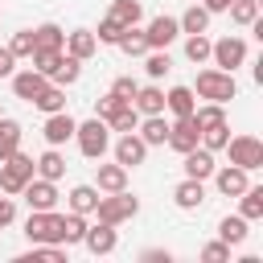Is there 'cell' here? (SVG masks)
Returning a JSON list of instances; mask_svg holds the SVG:
<instances>
[{
    "label": "cell",
    "mask_w": 263,
    "mask_h": 263,
    "mask_svg": "<svg viewBox=\"0 0 263 263\" xmlns=\"http://www.w3.org/2000/svg\"><path fill=\"white\" fill-rule=\"evenodd\" d=\"M181 160H185V177H193V181H210L214 168H218V164H214V152L201 148V144L189 148V152H181Z\"/></svg>",
    "instance_id": "15"
},
{
    "label": "cell",
    "mask_w": 263,
    "mask_h": 263,
    "mask_svg": "<svg viewBox=\"0 0 263 263\" xmlns=\"http://www.w3.org/2000/svg\"><path fill=\"white\" fill-rule=\"evenodd\" d=\"M78 74H82V62H78V58H70V53H62L58 70L49 74V82H58V86H74V82H78Z\"/></svg>",
    "instance_id": "37"
},
{
    "label": "cell",
    "mask_w": 263,
    "mask_h": 263,
    "mask_svg": "<svg viewBox=\"0 0 263 263\" xmlns=\"http://www.w3.org/2000/svg\"><path fill=\"white\" fill-rule=\"evenodd\" d=\"M12 70H16V58H12V49L4 45V49H0V78H12Z\"/></svg>",
    "instance_id": "49"
},
{
    "label": "cell",
    "mask_w": 263,
    "mask_h": 263,
    "mask_svg": "<svg viewBox=\"0 0 263 263\" xmlns=\"http://www.w3.org/2000/svg\"><path fill=\"white\" fill-rule=\"evenodd\" d=\"M45 86H49V78H45L41 70H33V66H29V70H12V95H16V99L33 103Z\"/></svg>",
    "instance_id": "14"
},
{
    "label": "cell",
    "mask_w": 263,
    "mask_h": 263,
    "mask_svg": "<svg viewBox=\"0 0 263 263\" xmlns=\"http://www.w3.org/2000/svg\"><path fill=\"white\" fill-rule=\"evenodd\" d=\"M173 152H189V148H197L201 144V127L193 123V115H181V119H173L168 123V140H164Z\"/></svg>",
    "instance_id": "8"
},
{
    "label": "cell",
    "mask_w": 263,
    "mask_h": 263,
    "mask_svg": "<svg viewBox=\"0 0 263 263\" xmlns=\"http://www.w3.org/2000/svg\"><path fill=\"white\" fill-rule=\"evenodd\" d=\"M222 152H230V164H238V168H247V173L263 168V140H259V136H251V132L230 136Z\"/></svg>",
    "instance_id": "5"
},
{
    "label": "cell",
    "mask_w": 263,
    "mask_h": 263,
    "mask_svg": "<svg viewBox=\"0 0 263 263\" xmlns=\"http://www.w3.org/2000/svg\"><path fill=\"white\" fill-rule=\"evenodd\" d=\"M107 16H115L123 29H132V25L144 21V8H140V0H111V12Z\"/></svg>",
    "instance_id": "30"
},
{
    "label": "cell",
    "mask_w": 263,
    "mask_h": 263,
    "mask_svg": "<svg viewBox=\"0 0 263 263\" xmlns=\"http://www.w3.org/2000/svg\"><path fill=\"white\" fill-rule=\"evenodd\" d=\"M99 197H103V193H99L95 185H74L66 201H70V210H74V214H86V218H90V214H95V205H99Z\"/></svg>",
    "instance_id": "25"
},
{
    "label": "cell",
    "mask_w": 263,
    "mask_h": 263,
    "mask_svg": "<svg viewBox=\"0 0 263 263\" xmlns=\"http://www.w3.org/2000/svg\"><path fill=\"white\" fill-rule=\"evenodd\" d=\"M74 127H78V119H74L70 111H53V115H45L41 136H45V144H49V148H62L66 140H74Z\"/></svg>",
    "instance_id": "9"
},
{
    "label": "cell",
    "mask_w": 263,
    "mask_h": 263,
    "mask_svg": "<svg viewBox=\"0 0 263 263\" xmlns=\"http://www.w3.org/2000/svg\"><path fill=\"white\" fill-rule=\"evenodd\" d=\"M33 107L41 111V115H53V111H66V86H58V82H49L37 99H33Z\"/></svg>",
    "instance_id": "28"
},
{
    "label": "cell",
    "mask_w": 263,
    "mask_h": 263,
    "mask_svg": "<svg viewBox=\"0 0 263 263\" xmlns=\"http://www.w3.org/2000/svg\"><path fill=\"white\" fill-rule=\"evenodd\" d=\"M33 164H37V177H45V181H62V177H66V156H62L58 148H45Z\"/></svg>",
    "instance_id": "24"
},
{
    "label": "cell",
    "mask_w": 263,
    "mask_h": 263,
    "mask_svg": "<svg viewBox=\"0 0 263 263\" xmlns=\"http://www.w3.org/2000/svg\"><path fill=\"white\" fill-rule=\"evenodd\" d=\"M115 160H119L123 168H136V164L148 160V144H144L136 132H119V140H115Z\"/></svg>",
    "instance_id": "13"
},
{
    "label": "cell",
    "mask_w": 263,
    "mask_h": 263,
    "mask_svg": "<svg viewBox=\"0 0 263 263\" xmlns=\"http://www.w3.org/2000/svg\"><path fill=\"white\" fill-rule=\"evenodd\" d=\"M95 189L99 193H119L127 189V168L115 160V164H95Z\"/></svg>",
    "instance_id": "18"
},
{
    "label": "cell",
    "mask_w": 263,
    "mask_h": 263,
    "mask_svg": "<svg viewBox=\"0 0 263 263\" xmlns=\"http://www.w3.org/2000/svg\"><path fill=\"white\" fill-rule=\"evenodd\" d=\"M136 86H140V82H136V78H127V74L111 82V90H115V95H119L123 103H132V99H136Z\"/></svg>",
    "instance_id": "45"
},
{
    "label": "cell",
    "mask_w": 263,
    "mask_h": 263,
    "mask_svg": "<svg viewBox=\"0 0 263 263\" xmlns=\"http://www.w3.org/2000/svg\"><path fill=\"white\" fill-rule=\"evenodd\" d=\"M136 136H140L148 148L164 144V140H168V123H164V115H140V123H136Z\"/></svg>",
    "instance_id": "21"
},
{
    "label": "cell",
    "mask_w": 263,
    "mask_h": 263,
    "mask_svg": "<svg viewBox=\"0 0 263 263\" xmlns=\"http://www.w3.org/2000/svg\"><path fill=\"white\" fill-rule=\"evenodd\" d=\"M33 45H37V49H62V45H66V29L53 25V21H45V25L33 29Z\"/></svg>",
    "instance_id": "27"
},
{
    "label": "cell",
    "mask_w": 263,
    "mask_h": 263,
    "mask_svg": "<svg viewBox=\"0 0 263 263\" xmlns=\"http://www.w3.org/2000/svg\"><path fill=\"white\" fill-rule=\"evenodd\" d=\"M177 25H181V33H205V29H210V12H205V8H201V4L193 0V4L185 8V16H181Z\"/></svg>",
    "instance_id": "34"
},
{
    "label": "cell",
    "mask_w": 263,
    "mask_h": 263,
    "mask_svg": "<svg viewBox=\"0 0 263 263\" xmlns=\"http://www.w3.org/2000/svg\"><path fill=\"white\" fill-rule=\"evenodd\" d=\"M62 53H66V49H33V58H29V62H33V70H41V74L49 78V74L58 70Z\"/></svg>",
    "instance_id": "40"
},
{
    "label": "cell",
    "mask_w": 263,
    "mask_h": 263,
    "mask_svg": "<svg viewBox=\"0 0 263 263\" xmlns=\"http://www.w3.org/2000/svg\"><path fill=\"white\" fill-rule=\"evenodd\" d=\"M136 214H140V197H132L127 189H119V193H103L99 205H95V218L107 222V226H123V222H132Z\"/></svg>",
    "instance_id": "4"
},
{
    "label": "cell",
    "mask_w": 263,
    "mask_h": 263,
    "mask_svg": "<svg viewBox=\"0 0 263 263\" xmlns=\"http://www.w3.org/2000/svg\"><path fill=\"white\" fill-rule=\"evenodd\" d=\"M25 238L29 242H62V214L58 210H29Z\"/></svg>",
    "instance_id": "6"
},
{
    "label": "cell",
    "mask_w": 263,
    "mask_h": 263,
    "mask_svg": "<svg viewBox=\"0 0 263 263\" xmlns=\"http://www.w3.org/2000/svg\"><path fill=\"white\" fill-rule=\"evenodd\" d=\"M21 197L29 201V210H58V181H45V177H33Z\"/></svg>",
    "instance_id": "10"
},
{
    "label": "cell",
    "mask_w": 263,
    "mask_h": 263,
    "mask_svg": "<svg viewBox=\"0 0 263 263\" xmlns=\"http://www.w3.org/2000/svg\"><path fill=\"white\" fill-rule=\"evenodd\" d=\"M251 173L247 168H238V164H226V168H214V185H218V193L222 197H238L251 181H247Z\"/></svg>",
    "instance_id": "16"
},
{
    "label": "cell",
    "mask_w": 263,
    "mask_h": 263,
    "mask_svg": "<svg viewBox=\"0 0 263 263\" xmlns=\"http://www.w3.org/2000/svg\"><path fill=\"white\" fill-rule=\"evenodd\" d=\"M136 123H140V111H136L132 103H119V107L107 115V127H111V132H136Z\"/></svg>",
    "instance_id": "31"
},
{
    "label": "cell",
    "mask_w": 263,
    "mask_h": 263,
    "mask_svg": "<svg viewBox=\"0 0 263 263\" xmlns=\"http://www.w3.org/2000/svg\"><path fill=\"white\" fill-rule=\"evenodd\" d=\"M70 58H78V62H86V58H95L99 53V37H95V29H74V33H66V45H62Z\"/></svg>",
    "instance_id": "17"
},
{
    "label": "cell",
    "mask_w": 263,
    "mask_h": 263,
    "mask_svg": "<svg viewBox=\"0 0 263 263\" xmlns=\"http://www.w3.org/2000/svg\"><path fill=\"white\" fill-rule=\"evenodd\" d=\"M193 123L205 132V127H218V123H226V111H222V103H201V107H193Z\"/></svg>",
    "instance_id": "39"
},
{
    "label": "cell",
    "mask_w": 263,
    "mask_h": 263,
    "mask_svg": "<svg viewBox=\"0 0 263 263\" xmlns=\"http://www.w3.org/2000/svg\"><path fill=\"white\" fill-rule=\"evenodd\" d=\"M173 201H177V210H201V205H205V181L185 177V181L173 189Z\"/></svg>",
    "instance_id": "19"
},
{
    "label": "cell",
    "mask_w": 263,
    "mask_h": 263,
    "mask_svg": "<svg viewBox=\"0 0 263 263\" xmlns=\"http://www.w3.org/2000/svg\"><path fill=\"white\" fill-rule=\"evenodd\" d=\"M201 8L214 16V12H226V8H230V0H201Z\"/></svg>",
    "instance_id": "50"
},
{
    "label": "cell",
    "mask_w": 263,
    "mask_h": 263,
    "mask_svg": "<svg viewBox=\"0 0 263 263\" xmlns=\"http://www.w3.org/2000/svg\"><path fill=\"white\" fill-rule=\"evenodd\" d=\"M74 140H78V152L86 156V160H103V152L111 148V127H107V119H82L78 127H74Z\"/></svg>",
    "instance_id": "2"
},
{
    "label": "cell",
    "mask_w": 263,
    "mask_h": 263,
    "mask_svg": "<svg viewBox=\"0 0 263 263\" xmlns=\"http://www.w3.org/2000/svg\"><path fill=\"white\" fill-rule=\"evenodd\" d=\"M226 140H230V127H226V123H218V127H205V132H201V148H210V152H222V148H226Z\"/></svg>",
    "instance_id": "42"
},
{
    "label": "cell",
    "mask_w": 263,
    "mask_h": 263,
    "mask_svg": "<svg viewBox=\"0 0 263 263\" xmlns=\"http://www.w3.org/2000/svg\"><path fill=\"white\" fill-rule=\"evenodd\" d=\"M140 259H144V263H168L173 255H168L164 247H148V251H140Z\"/></svg>",
    "instance_id": "48"
},
{
    "label": "cell",
    "mask_w": 263,
    "mask_h": 263,
    "mask_svg": "<svg viewBox=\"0 0 263 263\" xmlns=\"http://www.w3.org/2000/svg\"><path fill=\"white\" fill-rule=\"evenodd\" d=\"M238 214H242L247 222H259V218H263V185H247V189L238 193Z\"/></svg>",
    "instance_id": "26"
},
{
    "label": "cell",
    "mask_w": 263,
    "mask_h": 263,
    "mask_svg": "<svg viewBox=\"0 0 263 263\" xmlns=\"http://www.w3.org/2000/svg\"><path fill=\"white\" fill-rule=\"evenodd\" d=\"M33 177H37V164H33V156H25L21 148L0 160V193H12V197H16Z\"/></svg>",
    "instance_id": "3"
},
{
    "label": "cell",
    "mask_w": 263,
    "mask_h": 263,
    "mask_svg": "<svg viewBox=\"0 0 263 263\" xmlns=\"http://www.w3.org/2000/svg\"><path fill=\"white\" fill-rule=\"evenodd\" d=\"M82 247H86L95 259H99V255H111V251L119 247V230H115V226H107V222H95V226H86Z\"/></svg>",
    "instance_id": "11"
},
{
    "label": "cell",
    "mask_w": 263,
    "mask_h": 263,
    "mask_svg": "<svg viewBox=\"0 0 263 263\" xmlns=\"http://www.w3.org/2000/svg\"><path fill=\"white\" fill-rule=\"evenodd\" d=\"M247 226H251V222H247L242 214H226V218L218 222V238H222L226 247H242V242H247V234H251Z\"/></svg>",
    "instance_id": "22"
},
{
    "label": "cell",
    "mask_w": 263,
    "mask_h": 263,
    "mask_svg": "<svg viewBox=\"0 0 263 263\" xmlns=\"http://www.w3.org/2000/svg\"><path fill=\"white\" fill-rule=\"evenodd\" d=\"M115 45H119L127 58H144V53H148V37H144V29H136V25L123 29V37H119Z\"/></svg>",
    "instance_id": "35"
},
{
    "label": "cell",
    "mask_w": 263,
    "mask_h": 263,
    "mask_svg": "<svg viewBox=\"0 0 263 263\" xmlns=\"http://www.w3.org/2000/svg\"><path fill=\"white\" fill-rule=\"evenodd\" d=\"M12 222H16V197H12V193H4V197H0V230H4V226H12Z\"/></svg>",
    "instance_id": "47"
},
{
    "label": "cell",
    "mask_w": 263,
    "mask_h": 263,
    "mask_svg": "<svg viewBox=\"0 0 263 263\" xmlns=\"http://www.w3.org/2000/svg\"><path fill=\"white\" fill-rule=\"evenodd\" d=\"M132 107H136L140 115H164V90H160L156 82H148V86H136V99H132Z\"/></svg>",
    "instance_id": "20"
},
{
    "label": "cell",
    "mask_w": 263,
    "mask_h": 263,
    "mask_svg": "<svg viewBox=\"0 0 263 263\" xmlns=\"http://www.w3.org/2000/svg\"><path fill=\"white\" fill-rule=\"evenodd\" d=\"M201 263H230V247H226L222 238L205 242V247H201Z\"/></svg>",
    "instance_id": "44"
},
{
    "label": "cell",
    "mask_w": 263,
    "mask_h": 263,
    "mask_svg": "<svg viewBox=\"0 0 263 263\" xmlns=\"http://www.w3.org/2000/svg\"><path fill=\"white\" fill-rule=\"evenodd\" d=\"M193 107H197L193 86H173V90L164 95V111H173L177 119H181V115H193Z\"/></svg>",
    "instance_id": "23"
},
{
    "label": "cell",
    "mask_w": 263,
    "mask_h": 263,
    "mask_svg": "<svg viewBox=\"0 0 263 263\" xmlns=\"http://www.w3.org/2000/svg\"><path fill=\"white\" fill-rule=\"evenodd\" d=\"M210 37L205 33H185V58L193 62V66H201V62H210Z\"/></svg>",
    "instance_id": "36"
},
{
    "label": "cell",
    "mask_w": 263,
    "mask_h": 263,
    "mask_svg": "<svg viewBox=\"0 0 263 263\" xmlns=\"http://www.w3.org/2000/svg\"><path fill=\"white\" fill-rule=\"evenodd\" d=\"M119 103H123V99H119L115 90H107L103 99H95V115H99V119H107V115H111V111H115Z\"/></svg>",
    "instance_id": "46"
},
{
    "label": "cell",
    "mask_w": 263,
    "mask_h": 263,
    "mask_svg": "<svg viewBox=\"0 0 263 263\" xmlns=\"http://www.w3.org/2000/svg\"><path fill=\"white\" fill-rule=\"evenodd\" d=\"M0 115H4V107H0Z\"/></svg>",
    "instance_id": "51"
},
{
    "label": "cell",
    "mask_w": 263,
    "mask_h": 263,
    "mask_svg": "<svg viewBox=\"0 0 263 263\" xmlns=\"http://www.w3.org/2000/svg\"><path fill=\"white\" fill-rule=\"evenodd\" d=\"M210 62H214L218 70L234 74V70L247 62V41H242L238 33H226V37H218V41L210 45Z\"/></svg>",
    "instance_id": "7"
},
{
    "label": "cell",
    "mask_w": 263,
    "mask_h": 263,
    "mask_svg": "<svg viewBox=\"0 0 263 263\" xmlns=\"http://www.w3.org/2000/svg\"><path fill=\"white\" fill-rule=\"evenodd\" d=\"M8 49H12V58H33V29H21V33H12V41H8Z\"/></svg>",
    "instance_id": "43"
},
{
    "label": "cell",
    "mask_w": 263,
    "mask_h": 263,
    "mask_svg": "<svg viewBox=\"0 0 263 263\" xmlns=\"http://www.w3.org/2000/svg\"><path fill=\"white\" fill-rule=\"evenodd\" d=\"M193 95L197 99H205V103H230L234 95H238V82H234V74H226V70H218V66H205L201 74H197V82H193Z\"/></svg>",
    "instance_id": "1"
},
{
    "label": "cell",
    "mask_w": 263,
    "mask_h": 263,
    "mask_svg": "<svg viewBox=\"0 0 263 263\" xmlns=\"http://www.w3.org/2000/svg\"><path fill=\"white\" fill-rule=\"evenodd\" d=\"M95 37H99V45H115V41L123 37V25H119L115 16H103L99 29H95Z\"/></svg>",
    "instance_id": "41"
},
{
    "label": "cell",
    "mask_w": 263,
    "mask_h": 263,
    "mask_svg": "<svg viewBox=\"0 0 263 263\" xmlns=\"http://www.w3.org/2000/svg\"><path fill=\"white\" fill-rule=\"evenodd\" d=\"M144 37H148V49H168L181 37V25H177V16H152Z\"/></svg>",
    "instance_id": "12"
},
{
    "label": "cell",
    "mask_w": 263,
    "mask_h": 263,
    "mask_svg": "<svg viewBox=\"0 0 263 263\" xmlns=\"http://www.w3.org/2000/svg\"><path fill=\"white\" fill-rule=\"evenodd\" d=\"M82 234H86V214H62V247H74V242H82Z\"/></svg>",
    "instance_id": "32"
},
{
    "label": "cell",
    "mask_w": 263,
    "mask_h": 263,
    "mask_svg": "<svg viewBox=\"0 0 263 263\" xmlns=\"http://www.w3.org/2000/svg\"><path fill=\"white\" fill-rule=\"evenodd\" d=\"M230 21L238 25V29H251L255 21H259V0H230Z\"/></svg>",
    "instance_id": "33"
},
{
    "label": "cell",
    "mask_w": 263,
    "mask_h": 263,
    "mask_svg": "<svg viewBox=\"0 0 263 263\" xmlns=\"http://www.w3.org/2000/svg\"><path fill=\"white\" fill-rule=\"evenodd\" d=\"M144 70H148V78H152V82H156V78H164V74L173 70L168 49H148V53H144Z\"/></svg>",
    "instance_id": "38"
},
{
    "label": "cell",
    "mask_w": 263,
    "mask_h": 263,
    "mask_svg": "<svg viewBox=\"0 0 263 263\" xmlns=\"http://www.w3.org/2000/svg\"><path fill=\"white\" fill-rule=\"evenodd\" d=\"M21 136H25V127H21L16 119L0 115V160H4V156H12V152L21 148Z\"/></svg>",
    "instance_id": "29"
}]
</instances>
